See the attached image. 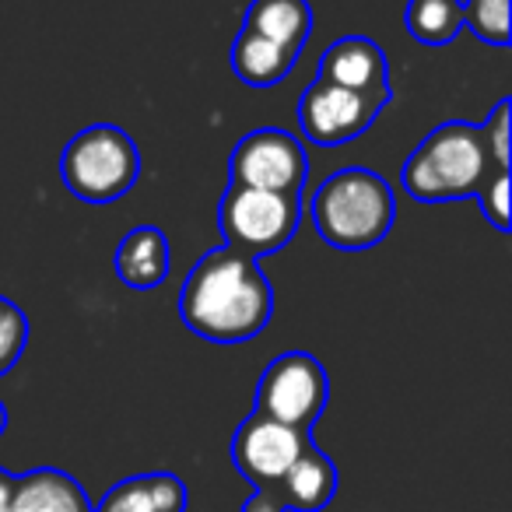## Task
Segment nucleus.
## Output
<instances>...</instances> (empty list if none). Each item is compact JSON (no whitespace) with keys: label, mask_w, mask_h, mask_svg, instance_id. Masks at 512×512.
I'll return each mask as SVG.
<instances>
[{"label":"nucleus","mask_w":512,"mask_h":512,"mask_svg":"<svg viewBox=\"0 0 512 512\" xmlns=\"http://www.w3.org/2000/svg\"><path fill=\"white\" fill-rule=\"evenodd\" d=\"M113 267L120 281L134 292H151L169 278V239L162 228L137 225L120 239L113 253Z\"/></svg>","instance_id":"9b49d317"},{"label":"nucleus","mask_w":512,"mask_h":512,"mask_svg":"<svg viewBox=\"0 0 512 512\" xmlns=\"http://www.w3.org/2000/svg\"><path fill=\"white\" fill-rule=\"evenodd\" d=\"M509 109H512V102L502 99L495 109H491L488 120L481 123L484 137H488L491 158H495L498 169H509Z\"/></svg>","instance_id":"412c9836"},{"label":"nucleus","mask_w":512,"mask_h":512,"mask_svg":"<svg viewBox=\"0 0 512 512\" xmlns=\"http://www.w3.org/2000/svg\"><path fill=\"white\" fill-rule=\"evenodd\" d=\"M463 29L474 32L488 46H509V0H463Z\"/></svg>","instance_id":"a211bd4d"},{"label":"nucleus","mask_w":512,"mask_h":512,"mask_svg":"<svg viewBox=\"0 0 512 512\" xmlns=\"http://www.w3.org/2000/svg\"><path fill=\"white\" fill-rule=\"evenodd\" d=\"M8 512H92L85 488L57 467H36L15 477Z\"/></svg>","instance_id":"4468645a"},{"label":"nucleus","mask_w":512,"mask_h":512,"mask_svg":"<svg viewBox=\"0 0 512 512\" xmlns=\"http://www.w3.org/2000/svg\"><path fill=\"white\" fill-rule=\"evenodd\" d=\"M309 176V158L299 137L278 127L249 130L228 155V183L249 190L299 197Z\"/></svg>","instance_id":"0eeeda50"},{"label":"nucleus","mask_w":512,"mask_h":512,"mask_svg":"<svg viewBox=\"0 0 512 512\" xmlns=\"http://www.w3.org/2000/svg\"><path fill=\"white\" fill-rule=\"evenodd\" d=\"M278 495L288 512H323L337 495V467L320 446L309 442L299 460L278 481Z\"/></svg>","instance_id":"f8f14e48"},{"label":"nucleus","mask_w":512,"mask_h":512,"mask_svg":"<svg viewBox=\"0 0 512 512\" xmlns=\"http://www.w3.org/2000/svg\"><path fill=\"white\" fill-rule=\"evenodd\" d=\"M228 64H232L235 78L249 88H274L295 71L299 57L281 46L267 43V39L253 36V32L242 29L232 43V53H228Z\"/></svg>","instance_id":"dca6fc26"},{"label":"nucleus","mask_w":512,"mask_h":512,"mask_svg":"<svg viewBox=\"0 0 512 512\" xmlns=\"http://www.w3.org/2000/svg\"><path fill=\"white\" fill-rule=\"evenodd\" d=\"M4 428H8V407H4V400H0V435H4Z\"/></svg>","instance_id":"b1692460"},{"label":"nucleus","mask_w":512,"mask_h":512,"mask_svg":"<svg viewBox=\"0 0 512 512\" xmlns=\"http://www.w3.org/2000/svg\"><path fill=\"white\" fill-rule=\"evenodd\" d=\"M239 512H288V509L281 502L278 488H253V495L242 502Z\"/></svg>","instance_id":"4be33fe9"},{"label":"nucleus","mask_w":512,"mask_h":512,"mask_svg":"<svg viewBox=\"0 0 512 512\" xmlns=\"http://www.w3.org/2000/svg\"><path fill=\"white\" fill-rule=\"evenodd\" d=\"M404 25L421 46H446L463 32L460 0H407Z\"/></svg>","instance_id":"f3484780"},{"label":"nucleus","mask_w":512,"mask_h":512,"mask_svg":"<svg viewBox=\"0 0 512 512\" xmlns=\"http://www.w3.org/2000/svg\"><path fill=\"white\" fill-rule=\"evenodd\" d=\"M495 169L484 130L467 120H449L407 155L404 190L418 204H446L474 197Z\"/></svg>","instance_id":"7ed1b4c3"},{"label":"nucleus","mask_w":512,"mask_h":512,"mask_svg":"<svg viewBox=\"0 0 512 512\" xmlns=\"http://www.w3.org/2000/svg\"><path fill=\"white\" fill-rule=\"evenodd\" d=\"M320 81L348 88V92H355V95H365V99H372L383 109H386V102L393 99L386 53H383V46L369 36L334 39L320 57Z\"/></svg>","instance_id":"9d476101"},{"label":"nucleus","mask_w":512,"mask_h":512,"mask_svg":"<svg viewBox=\"0 0 512 512\" xmlns=\"http://www.w3.org/2000/svg\"><path fill=\"white\" fill-rule=\"evenodd\" d=\"M179 316L200 341H253L274 316V288L260 260L218 246L200 256L186 274L179 292Z\"/></svg>","instance_id":"f257e3e1"},{"label":"nucleus","mask_w":512,"mask_h":512,"mask_svg":"<svg viewBox=\"0 0 512 512\" xmlns=\"http://www.w3.org/2000/svg\"><path fill=\"white\" fill-rule=\"evenodd\" d=\"M474 197H477V204H481V214L491 221V228L509 232V169L491 172Z\"/></svg>","instance_id":"aec40b11"},{"label":"nucleus","mask_w":512,"mask_h":512,"mask_svg":"<svg viewBox=\"0 0 512 512\" xmlns=\"http://www.w3.org/2000/svg\"><path fill=\"white\" fill-rule=\"evenodd\" d=\"M309 218L316 235L330 249L341 253H365L376 249L390 235L397 218V200L379 172L341 169L320 183L309 200Z\"/></svg>","instance_id":"f03ea898"},{"label":"nucleus","mask_w":512,"mask_h":512,"mask_svg":"<svg viewBox=\"0 0 512 512\" xmlns=\"http://www.w3.org/2000/svg\"><path fill=\"white\" fill-rule=\"evenodd\" d=\"M302 200L288 193L249 190V186L228 183L218 204V228L225 235L228 249H239L242 256H271L281 253L299 232Z\"/></svg>","instance_id":"39448f33"},{"label":"nucleus","mask_w":512,"mask_h":512,"mask_svg":"<svg viewBox=\"0 0 512 512\" xmlns=\"http://www.w3.org/2000/svg\"><path fill=\"white\" fill-rule=\"evenodd\" d=\"M330 400V379L320 358L309 351H285L264 369L256 383L253 411L288 428L309 432L323 418Z\"/></svg>","instance_id":"423d86ee"},{"label":"nucleus","mask_w":512,"mask_h":512,"mask_svg":"<svg viewBox=\"0 0 512 512\" xmlns=\"http://www.w3.org/2000/svg\"><path fill=\"white\" fill-rule=\"evenodd\" d=\"M29 344V316L18 302L0 295V376H8Z\"/></svg>","instance_id":"6ab92c4d"},{"label":"nucleus","mask_w":512,"mask_h":512,"mask_svg":"<svg viewBox=\"0 0 512 512\" xmlns=\"http://www.w3.org/2000/svg\"><path fill=\"white\" fill-rule=\"evenodd\" d=\"M186 484L169 470L134 474L113 484L92 512H186Z\"/></svg>","instance_id":"ddd939ff"},{"label":"nucleus","mask_w":512,"mask_h":512,"mask_svg":"<svg viewBox=\"0 0 512 512\" xmlns=\"http://www.w3.org/2000/svg\"><path fill=\"white\" fill-rule=\"evenodd\" d=\"M242 29L299 57L313 32V8L309 0H253L242 18Z\"/></svg>","instance_id":"2eb2a0df"},{"label":"nucleus","mask_w":512,"mask_h":512,"mask_svg":"<svg viewBox=\"0 0 512 512\" xmlns=\"http://www.w3.org/2000/svg\"><path fill=\"white\" fill-rule=\"evenodd\" d=\"M141 176V151L116 123H92L67 141L60 179L85 204H113L127 197Z\"/></svg>","instance_id":"20e7f679"},{"label":"nucleus","mask_w":512,"mask_h":512,"mask_svg":"<svg viewBox=\"0 0 512 512\" xmlns=\"http://www.w3.org/2000/svg\"><path fill=\"white\" fill-rule=\"evenodd\" d=\"M383 106H376L365 95H355L348 88L313 81L299 99V127L302 137L316 148H341L365 134L376 123Z\"/></svg>","instance_id":"1a4fd4ad"},{"label":"nucleus","mask_w":512,"mask_h":512,"mask_svg":"<svg viewBox=\"0 0 512 512\" xmlns=\"http://www.w3.org/2000/svg\"><path fill=\"white\" fill-rule=\"evenodd\" d=\"M309 442H313L309 432L288 428L253 411L232 435V463L253 488H278V481Z\"/></svg>","instance_id":"6e6552de"},{"label":"nucleus","mask_w":512,"mask_h":512,"mask_svg":"<svg viewBox=\"0 0 512 512\" xmlns=\"http://www.w3.org/2000/svg\"><path fill=\"white\" fill-rule=\"evenodd\" d=\"M11 488H15V474L0 470V512H8L11 505Z\"/></svg>","instance_id":"5701e85b"}]
</instances>
